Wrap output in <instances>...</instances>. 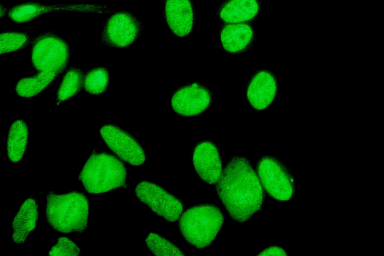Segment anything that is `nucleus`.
<instances>
[{"label":"nucleus","mask_w":384,"mask_h":256,"mask_svg":"<svg viewBox=\"0 0 384 256\" xmlns=\"http://www.w3.org/2000/svg\"><path fill=\"white\" fill-rule=\"evenodd\" d=\"M146 243L155 256H184L183 252L172 242L154 232H150Z\"/></svg>","instance_id":"obj_23"},{"label":"nucleus","mask_w":384,"mask_h":256,"mask_svg":"<svg viewBox=\"0 0 384 256\" xmlns=\"http://www.w3.org/2000/svg\"><path fill=\"white\" fill-rule=\"evenodd\" d=\"M100 134L109 148L124 162L134 166L143 164L146 158L144 149L130 134L117 126L103 125Z\"/></svg>","instance_id":"obj_9"},{"label":"nucleus","mask_w":384,"mask_h":256,"mask_svg":"<svg viewBox=\"0 0 384 256\" xmlns=\"http://www.w3.org/2000/svg\"><path fill=\"white\" fill-rule=\"evenodd\" d=\"M261 8L260 0H225L218 14L226 24L246 23L254 20Z\"/></svg>","instance_id":"obj_16"},{"label":"nucleus","mask_w":384,"mask_h":256,"mask_svg":"<svg viewBox=\"0 0 384 256\" xmlns=\"http://www.w3.org/2000/svg\"><path fill=\"white\" fill-rule=\"evenodd\" d=\"M192 162L199 177L209 184H216L223 170L218 148L212 141L198 142L192 152Z\"/></svg>","instance_id":"obj_12"},{"label":"nucleus","mask_w":384,"mask_h":256,"mask_svg":"<svg viewBox=\"0 0 384 256\" xmlns=\"http://www.w3.org/2000/svg\"><path fill=\"white\" fill-rule=\"evenodd\" d=\"M143 26L132 12L117 10L107 18L102 30L100 43L110 48L127 47L140 36Z\"/></svg>","instance_id":"obj_7"},{"label":"nucleus","mask_w":384,"mask_h":256,"mask_svg":"<svg viewBox=\"0 0 384 256\" xmlns=\"http://www.w3.org/2000/svg\"><path fill=\"white\" fill-rule=\"evenodd\" d=\"M103 13L108 12L104 6L88 4L45 5L27 1L16 4L8 9V16L16 24L28 22L48 12L56 11Z\"/></svg>","instance_id":"obj_11"},{"label":"nucleus","mask_w":384,"mask_h":256,"mask_svg":"<svg viewBox=\"0 0 384 256\" xmlns=\"http://www.w3.org/2000/svg\"><path fill=\"white\" fill-rule=\"evenodd\" d=\"M80 252L76 244L66 236L58 238L56 243L48 252L49 256H78Z\"/></svg>","instance_id":"obj_24"},{"label":"nucleus","mask_w":384,"mask_h":256,"mask_svg":"<svg viewBox=\"0 0 384 256\" xmlns=\"http://www.w3.org/2000/svg\"><path fill=\"white\" fill-rule=\"evenodd\" d=\"M279 84L270 70L262 69L252 76L246 89V96L251 106L258 110L268 108L276 98Z\"/></svg>","instance_id":"obj_13"},{"label":"nucleus","mask_w":384,"mask_h":256,"mask_svg":"<svg viewBox=\"0 0 384 256\" xmlns=\"http://www.w3.org/2000/svg\"><path fill=\"white\" fill-rule=\"evenodd\" d=\"M134 190L136 196L141 202L167 221H176L182 213L183 202L155 183L142 181L137 184Z\"/></svg>","instance_id":"obj_8"},{"label":"nucleus","mask_w":384,"mask_h":256,"mask_svg":"<svg viewBox=\"0 0 384 256\" xmlns=\"http://www.w3.org/2000/svg\"><path fill=\"white\" fill-rule=\"evenodd\" d=\"M110 78L108 68L102 66L92 68L84 75V90L91 94H100L106 90Z\"/></svg>","instance_id":"obj_21"},{"label":"nucleus","mask_w":384,"mask_h":256,"mask_svg":"<svg viewBox=\"0 0 384 256\" xmlns=\"http://www.w3.org/2000/svg\"><path fill=\"white\" fill-rule=\"evenodd\" d=\"M28 138L27 124L22 120H15L10 126L6 140V152L14 162L22 160L26 148Z\"/></svg>","instance_id":"obj_18"},{"label":"nucleus","mask_w":384,"mask_h":256,"mask_svg":"<svg viewBox=\"0 0 384 256\" xmlns=\"http://www.w3.org/2000/svg\"><path fill=\"white\" fill-rule=\"evenodd\" d=\"M8 9L4 5L0 4V17H2L8 16Z\"/></svg>","instance_id":"obj_26"},{"label":"nucleus","mask_w":384,"mask_h":256,"mask_svg":"<svg viewBox=\"0 0 384 256\" xmlns=\"http://www.w3.org/2000/svg\"><path fill=\"white\" fill-rule=\"evenodd\" d=\"M256 172L267 194L280 202H287L295 196L296 185L289 168L279 158L269 155L256 162Z\"/></svg>","instance_id":"obj_6"},{"label":"nucleus","mask_w":384,"mask_h":256,"mask_svg":"<svg viewBox=\"0 0 384 256\" xmlns=\"http://www.w3.org/2000/svg\"><path fill=\"white\" fill-rule=\"evenodd\" d=\"M46 199V219L54 230L64 234H81L87 228L89 203L84 193L56 194L50 191Z\"/></svg>","instance_id":"obj_2"},{"label":"nucleus","mask_w":384,"mask_h":256,"mask_svg":"<svg viewBox=\"0 0 384 256\" xmlns=\"http://www.w3.org/2000/svg\"><path fill=\"white\" fill-rule=\"evenodd\" d=\"M256 37L254 30L247 23L226 24L220 31V40L222 48L231 54L247 51L252 46Z\"/></svg>","instance_id":"obj_15"},{"label":"nucleus","mask_w":384,"mask_h":256,"mask_svg":"<svg viewBox=\"0 0 384 256\" xmlns=\"http://www.w3.org/2000/svg\"><path fill=\"white\" fill-rule=\"evenodd\" d=\"M125 164L114 154L94 149L79 176L85 190L101 194L123 186L126 182Z\"/></svg>","instance_id":"obj_3"},{"label":"nucleus","mask_w":384,"mask_h":256,"mask_svg":"<svg viewBox=\"0 0 384 256\" xmlns=\"http://www.w3.org/2000/svg\"><path fill=\"white\" fill-rule=\"evenodd\" d=\"M38 206L30 196L20 206L12 222V238L16 244L24 243L30 233L36 227L38 220Z\"/></svg>","instance_id":"obj_17"},{"label":"nucleus","mask_w":384,"mask_h":256,"mask_svg":"<svg viewBox=\"0 0 384 256\" xmlns=\"http://www.w3.org/2000/svg\"><path fill=\"white\" fill-rule=\"evenodd\" d=\"M84 74L80 68L72 66L68 69L58 88L56 102L58 106L79 92L84 86Z\"/></svg>","instance_id":"obj_20"},{"label":"nucleus","mask_w":384,"mask_h":256,"mask_svg":"<svg viewBox=\"0 0 384 256\" xmlns=\"http://www.w3.org/2000/svg\"><path fill=\"white\" fill-rule=\"evenodd\" d=\"M212 100L210 90L199 82H194L178 88L172 96L170 105L177 114L192 117L206 111Z\"/></svg>","instance_id":"obj_10"},{"label":"nucleus","mask_w":384,"mask_h":256,"mask_svg":"<svg viewBox=\"0 0 384 256\" xmlns=\"http://www.w3.org/2000/svg\"><path fill=\"white\" fill-rule=\"evenodd\" d=\"M258 256H287L288 254L282 248L272 246L261 251Z\"/></svg>","instance_id":"obj_25"},{"label":"nucleus","mask_w":384,"mask_h":256,"mask_svg":"<svg viewBox=\"0 0 384 256\" xmlns=\"http://www.w3.org/2000/svg\"><path fill=\"white\" fill-rule=\"evenodd\" d=\"M164 14L169 29L176 36L184 38L192 32L195 22L192 0H165Z\"/></svg>","instance_id":"obj_14"},{"label":"nucleus","mask_w":384,"mask_h":256,"mask_svg":"<svg viewBox=\"0 0 384 256\" xmlns=\"http://www.w3.org/2000/svg\"><path fill=\"white\" fill-rule=\"evenodd\" d=\"M30 34L25 32L9 30L0 34V54H6L21 50L31 42Z\"/></svg>","instance_id":"obj_22"},{"label":"nucleus","mask_w":384,"mask_h":256,"mask_svg":"<svg viewBox=\"0 0 384 256\" xmlns=\"http://www.w3.org/2000/svg\"><path fill=\"white\" fill-rule=\"evenodd\" d=\"M216 184V194L234 220L246 222L262 208L263 188L248 158L232 157Z\"/></svg>","instance_id":"obj_1"},{"label":"nucleus","mask_w":384,"mask_h":256,"mask_svg":"<svg viewBox=\"0 0 384 256\" xmlns=\"http://www.w3.org/2000/svg\"><path fill=\"white\" fill-rule=\"evenodd\" d=\"M224 214L216 204H202L186 209L180 218V232L190 244L198 248L209 246L222 227Z\"/></svg>","instance_id":"obj_4"},{"label":"nucleus","mask_w":384,"mask_h":256,"mask_svg":"<svg viewBox=\"0 0 384 256\" xmlns=\"http://www.w3.org/2000/svg\"><path fill=\"white\" fill-rule=\"evenodd\" d=\"M58 76L54 72H38L32 76L22 78L16 84V92L22 98L34 97L45 90Z\"/></svg>","instance_id":"obj_19"},{"label":"nucleus","mask_w":384,"mask_h":256,"mask_svg":"<svg viewBox=\"0 0 384 256\" xmlns=\"http://www.w3.org/2000/svg\"><path fill=\"white\" fill-rule=\"evenodd\" d=\"M72 54L68 42L52 31L42 32L32 40L30 58L38 72L60 75L68 66Z\"/></svg>","instance_id":"obj_5"}]
</instances>
